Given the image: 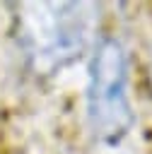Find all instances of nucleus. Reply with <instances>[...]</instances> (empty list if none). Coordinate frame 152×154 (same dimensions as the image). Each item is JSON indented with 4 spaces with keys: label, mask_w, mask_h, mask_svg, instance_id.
<instances>
[{
    "label": "nucleus",
    "mask_w": 152,
    "mask_h": 154,
    "mask_svg": "<svg viewBox=\"0 0 152 154\" xmlns=\"http://www.w3.org/2000/svg\"><path fill=\"white\" fill-rule=\"evenodd\" d=\"M89 128L101 142H118L133 125L128 96V58L116 38H104L89 65L87 87Z\"/></svg>",
    "instance_id": "f257e3e1"
},
{
    "label": "nucleus",
    "mask_w": 152,
    "mask_h": 154,
    "mask_svg": "<svg viewBox=\"0 0 152 154\" xmlns=\"http://www.w3.org/2000/svg\"><path fill=\"white\" fill-rule=\"evenodd\" d=\"M39 14L24 19V41L29 55L51 63H65L75 58L89 36V14L82 12L84 2L34 5Z\"/></svg>",
    "instance_id": "f03ea898"
}]
</instances>
